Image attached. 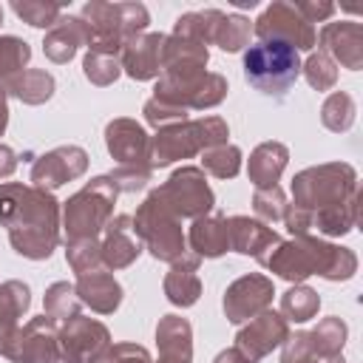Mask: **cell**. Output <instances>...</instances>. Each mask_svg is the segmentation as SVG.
Segmentation results:
<instances>
[{
	"label": "cell",
	"instance_id": "obj_42",
	"mask_svg": "<svg viewBox=\"0 0 363 363\" xmlns=\"http://www.w3.org/2000/svg\"><path fill=\"white\" fill-rule=\"evenodd\" d=\"M252 207H255V213H258L264 221H278V218H284V210H286L284 190H281L278 184H272V187H258V190H255V199H252Z\"/></svg>",
	"mask_w": 363,
	"mask_h": 363
},
{
	"label": "cell",
	"instance_id": "obj_5",
	"mask_svg": "<svg viewBox=\"0 0 363 363\" xmlns=\"http://www.w3.org/2000/svg\"><path fill=\"white\" fill-rule=\"evenodd\" d=\"M292 196H295L292 204L306 210L309 216L329 210V207H340L357 196V173L346 162L309 167L295 176Z\"/></svg>",
	"mask_w": 363,
	"mask_h": 363
},
{
	"label": "cell",
	"instance_id": "obj_30",
	"mask_svg": "<svg viewBox=\"0 0 363 363\" xmlns=\"http://www.w3.org/2000/svg\"><path fill=\"white\" fill-rule=\"evenodd\" d=\"M6 85H9V91H11L14 96H20V99L28 102V105H40V102H45V99L54 94V77L45 74V71H37V68L20 71V74L11 77Z\"/></svg>",
	"mask_w": 363,
	"mask_h": 363
},
{
	"label": "cell",
	"instance_id": "obj_3",
	"mask_svg": "<svg viewBox=\"0 0 363 363\" xmlns=\"http://www.w3.org/2000/svg\"><path fill=\"white\" fill-rule=\"evenodd\" d=\"M82 23L88 28V51L119 54L125 40L145 31L150 14L142 3H88Z\"/></svg>",
	"mask_w": 363,
	"mask_h": 363
},
{
	"label": "cell",
	"instance_id": "obj_39",
	"mask_svg": "<svg viewBox=\"0 0 363 363\" xmlns=\"http://www.w3.org/2000/svg\"><path fill=\"white\" fill-rule=\"evenodd\" d=\"M301 71H303L306 82H309L312 88H318V91H329V88L337 82V68H335V62H332L323 51L309 54V60L301 65Z\"/></svg>",
	"mask_w": 363,
	"mask_h": 363
},
{
	"label": "cell",
	"instance_id": "obj_45",
	"mask_svg": "<svg viewBox=\"0 0 363 363\" xmlns=\"http://www.w3.org/2000/svg\"><path fill=\"white\" fill-rule=\"evenodd\" d=\"M17 167V159H14V150L0 145V176H11Z\"/></svg>",
	"mask_w": 363,
	"mask_h": 363
},
{
	"label": "cell",
	"instance_id": "obj_36",
	"mask_svg": "<svg viewBox=\"0 0 363 363\" xmlns=\"http://www.w3.org/2000/svg\"><path fill=\"white\" fill-rule=\"evenodd\" d=\"M31 60V48L20 37H0V85L9 82L23 71V65Z\"/></svg>",
	"mask_w": 363,
	"mask_h": 363
},
{
	"label": "cell",
	"instance_id": "obj_40",
	"mask_svg": "<svg viewBox=\"0 0 363 363\" xmlns=\"http://www.w3.org/2000/svg\"><path fill=\"white\" fill-rule=\"evenodd\" d=\"M68 264L74 267V272L85 275V272H94L102 261V250L96 244V238H79V241H68Z\"/></svg>",
	"mask_w": 363,
	"mask_h": 363
},
{
	"label": "cell",
	"instance_id": "obj_19",
	"mask_svg": "<svg viewBox=\"0 0 363 363\" xmlns=\"http://www.w3.org/2000/svg\"><path fill=\"white\" fill-rule=\"evenodd\" d=\"M162 34H136L119 51V68L133 79H153L162 71Z\"/></svg>",
	"mask_w": 363,
	"mask_h": 363
},
{
	"label": "cell",
	"instance_id": "obj_8",
	"mask_svg": "<svg viewBox=\"0 0 363 363\" xmlns=\"http://www.w3.org/2000/svg\"><path fill=\"white\" fill-rule=\"evenodd\" d=\"M133 233L145 241V247L153 252V258L162 261H179L184 252V235L179 227V218L164 207L159 193H150L145 204L136 210Z\"/></svg>",
	"mask_w": 363,
	"mask_h": 363
},
{
	"label": "cell",
	"instance_id": "obj_33",
	"mask_svg": "<svg viewBox=\"0 0 363 363\" xmlns=\"http://www.w3.org/2000/svg\"><path fill=\"white\" fill-rule=\"evenodd\" d=\"M318 306H320L318 292L309 289V286H301V284H295V286H292L289 292H284V298H281V312H284V318H289V320H295V323H303V320L315 318V315H318Z\"/></svg>",
	"mask_w": 363,
	"mask_h": 363
},
{
	"label": "cell",
	"instance_id": "obj_44",
	"mask_svg": "<svg viewBox=\"0 0 363 363\" xmlns=\"http://www.w3.org/2000/svg\"><path fill=\"white\" fill-rule=\"evenodd\" d=\"M295 11L312 26V23H320V20H329L335 14V3H315V0H301V3H292Z\"/></svg>",
	"mask_w": 363,
	"mask_h": 363
},
{
	"label": "cell",
	"instance_id": "obj_22",
	"mask_svg": "<svg viewBox=\"0 0 363 363\" xmlns=\"http://www.w3.org/2000/svg\"><path fill=\"white\" fill-rule=\"evenodd\" d=\"M79 45H88V28H85L82 17H60L43 43L45 57L54 62H68Z\"/></svg>",
	"mask_w": 363,
	"mask_h": 363
},
{
	"label": "cell",
	"instance_id": "obj_43",
	"mask_svg": "<svg viewBox=\"0 0 363 363\" xmlns=\"http://www.w3.org/2000/svg\"><path fill=\"white\" fill-rule=\"evenodd\" d=\"M91 363H150V354H147L142 346L122 343V346H108V349L99 352Z\"/></svg>",
	"mask_w": 363,
	"mask_h": 363
},
{
	"label": "cell",
	"instance_id": "obj_47",
	"mask_svg": "<svg viewBox=\"0 0 363 363\" xmlns=\"http://www.w3.org/2000/svg\"><path fill=\"white\" fill-rule=\"evenodd\" d=\"M6 119H9V108H6V91L0 85V133L6 130Z\"/></svg>",
	"mask_w": 363,
	"mask_h": 363
},
{
	"label": "cell",
	"instance_id": "obj_34",
	"mask_svg": "<svg viewBox=\"0 0 363 363\" xmlns=\"http://www.w3.org/2000/svg\"><path fill=\"white\" fill-rule=\"evenodd\" d=\"M250 31H252L250 17H244V14H224L213 43L218 48H224V51H241L250 43Z\"/></svg>",
	"mask_w": 363,
	"mask_h": 363
},
{
	"label": "cell",
	"instance_id": "obj_15",
	"mask_svg": "<svg viewBox=\"0 0 363 363\" xmlns=\"http://www.w3.org/2000/svg\"><path fill=\"white\" fill-rule=\"evenodd\" d=\"M272 281L264 275H244L238 278L227 295H224V312L233 323L250 320L252 315H261L272 301Z\"/></svg>",
	"mask_w": 363,
	"mask_h": 363
},
{
	"label": "cell",
	"instance_id": "obj_14",
	"mask_svg": "<svg viewBox=\"0 0 363 363\" xmlns=\"http://www.w3.org/2000/svg\"><path fill=\"white\" fill-rule=\"evenodd\" d=\"M323 54L332 62H340L349 71L363 68V26L354 20H340V23H326L318 34Z\"/></svg>",
	"mask_w": 363,
	"mask_h": 363
},
{
	"label": "cell",
	"instance_id": "obj_46",
	"mask_svg": "<svg viewBox=\"0 0 363 363\" xmlns=\"http://www.w3.org/2000/svg\"><path fill=\"white\" fill-rule=\"evenodd\" d=\"M216 363H250L238 349H227V352H221L218 357H216Z\"/></svg>",
	"mask_w": 363,
	"mask_h": 363
},
{
	"label": "cell",
	"instance_id": "obj_11",
	"mask_svg": "<svg viewBox=\"0 0 363 363\" xmlns=\"http://www.w3.org/2000/svg\"><path fill=\"white\" fill-rule=\"evenodd\" d=\"M14 363H60V335L51 318H34L26 329H17L9 352Z\"/></svg>",
	"mask_w": 363,
	"mask_h": 363
},
{
	"label": "cell",
	"instance_id": "obj_4",
	"mask_svg": "<svg viewBox=\"0 0 363 363\" xmlns=\"http://www.w3.org/2000/svg\"><path fill=\"white\" fill-rule=\"evenodd\" d=\"M244 77L264 96H286L301 77V54L289 43L258 40L244 51Z\"/></svg>",
	"mask_w": 363,
	"mask_h": 363
},
{
	"label": "cell",
	"instance_id": "obj_17",
	"mask_svg": "<svg viewBox=\"0 0 363 363\" xmlns=\"http://www.w3.org/2000/svg\"><path fill=\"white\" fill-rule=\"evenodd\" d=\"M108 150L122 167H150V139L133 119H116L105 128Z\"/></svg>",
	"mask_w": 363,
	"mask_h": 363
},
{
	"label": "cell",
	"instance_id": "obj_1",
	"mask_svg": "<svg viewBox=\"0 0 363 363\" xmlns=\"http://www.w3.org/2000/svg\"><path fill=\"white\" fill-rule=\"evenodd\" d=\"M57 201L43 187L0 184V224L9 227L11 244L26 258H48L57 247Z\"/></svg>",
	"mask_w": 363,
	"mask_h": 363
},
{
	"label": "cell",
	"instance_id": "obj_35",
	"mask_svg": "<svg viewBox=\"0 0 363 363\" xmlns=\"http://www.w3.org/2000/svg\"><path fill=\"white\" fill-rule=\"evenodd\" d=\"M14 14L23 17L34 28H51L62 17V3H45V0H14L11 3Z\"/></svg>",
	"mask_w": 363,
	"mask_h": 363
},
{
	"label": "cell",
	"instance_id": "obj_32",
	"mask_svg": "<svg viewBox=\"0 0 363 363\" xmlns=\"http://www.w3.org/2000/svg\"><path fill=\"white\" fill-rule=\"evenodd\" d=\"M354 113H357V105H354V99H352L346 91L329 94L326 102H323V108H320L323 125H326L329 130H335V133L349 130V128L354 125Z\"/></svg>",
	"mask_w": 363,
	"mask_h": 363
},
{
	"label": "cell",
	"instance_id": "obj_7",
	"mask_svg": "<svg viewBox=\"0 0 363 363\" xmlns=\"http://www.w3.org/2000/svg\"><path fill=\"white\" fill-rule=\"evenodd\" d=\"M116 187L111 176H99L91 184H85L74 199L65 204V233L68 241L79 238H96V233L108 224L116 201Z\"/></svg>",
	"mask_w": 363,
	"mask_h": 363
},
{
	"label": "cell",
	"instance_id": "obj_37",
	"mask_svg": "<svg viewBox=\"0 0 363 363\" xmlns=\"http://www.w3.org/2000/svg\"><path fill=\"white\" fill-rule=\"evenodd\" d=\"M201 164L207 173H213L218 179H233L241 170V150L235 145H216L204 153Z\"/></svg>",
	"mask_w": 363,
	"mask_h": 363
},
{
	"label": "cell",
	"instance_id": "obj_23",
	"mask_svg": "<svg viewBox=\"0 0 363 363\" xmlns=\"http://www.w3.org/2000/svg\"><path fill=\"white\" fill-rule=\"evenodd\" d=\"M79 295L82 303H88L94 312H113L122 301V286L113 281L111 272H102V269H94V272H85L79 275V284L74 289Z\"/></svg>",
	"mask_w": 363,
	"mask_h": 363
},
{
	"label": "cell",
	"instance_id": "obj_6",
	"mask_svg": "<svg viewBox=\"0 0 363 363\" xmlns=\"http://www.w3.org/2000/svg\"><path fill=\"white\" fill-rule=\"evenodd\" d=\"M227 125L218 116H207L199 122H176L170 128H162L150 142V164H170L176 159H187L199 150H210L216 145H224Z\"/></svg>",
	"mask_w": 363,
	"mask_h": 363
},
{
	"label": "cell",
	"instance_id": "obj_10",
	"mask_svg": "<svg viewBox=\"0 0 363 363\" xmlns=\"http://www.w3.org/2000/svg\"><path fill=\"white\" fill-rule=\"evenodd\" d=\"M252 31L258 34V40L289 43L295 51H312L318 43L315 28L295 11L292 3H269L252 23Z\"/></svg>",
	"mask_w": 363,
	"mask_h": 363
},
{
	"label": "cell",
	"instance_id": "obj_48",
	"mask_svg": "<svg viewBox=\"0 0 363 363\" xmlns=\"http://www.w3.org/2000/svg\"><path fill=\"white\" fill-rule=\"evenodd\" d=\"M0 23H3V9H0Z\"/></svg>",
	"mask_w": 363,
	"mask_h": 363
},
{
	"label": "cell",
	"instance_id": "obj_18",
	"mask_svg": "<svg viewBox=\"0 0 363 363\" xmlns=\"http://www.w3.org/2000/svg\"><path fill=\"white\" fill-rule=\"evenodd\" d=\"M85 164H88V156L82 147L77 145H68V147H57L45 156H40L31 167V182L37 187H60L77 176L85 173Z\"/></svg>",
	"mask_w": 363,
	"mask_h": 363
},
{
	"label": "cell",
	"instance_id": "obj_21",
	"mask_svg": "<svg viewBox=\"0 0 363 363\" xmlns=\"http://www.w3.org/2000/svg\"><path fill=\"white\" fill-rule=\"evenodd\" d=\"M133 221L128 216H116L113 221H108L105 227V241H102V261L111 267V269H122L128 267L136 255H139V238L130 227Z\"/></svg>",
	"mask_w": 363,
	"mask_h": 363
},
{
	"label": "cell",
	"instance_id": "obj_41",
	"mask_svg": "<svg viewBox=\"0 0 363 363\" xmlns=\"http://www.w3.org/2000/svg\"><path fill=\"white\" fill-rule=\"evenodd\" d=\"M82 71L94 85H108L119 77V57L116 54H102V51H88V57L82 62Z\"/></svg>",
	"mask_w": 363,
	"mask_h": 363
},
{
	"label": "cell",
	"instance_id": "obj_31",
	"mask_svg": "<svg viewBox=\"0 0 363 363\" xmlns=\"http://www.w3.org/2000/svg\"><path fill=\"white\" fill-rule=\"evenodd\" d=\"M309 343L312 352L318 357H335L343 354V343H346V323L340 318H326L320 320L312 332H309Z\"/></svg>",
	"mask_w": 363,
	"mask_h": 363
},
{
	"label": "cell",
	"instance_id": "obj_24",
	"mask_svg": "<svg viewBox=\"0 0 363 363\" xmlns=\"http://www.w3.org/2000/svg\"><path fill=\"white\" fill-rule=\"evenodd\" d=\"M156 343H159V363H190L193 357L190 323L179 315L162 318L156 329Z\"/></svg>",
	"mask_w": 363,
	"mask_h": 363
},
{
	"label": "cell",
	"instance_id": "obj_2",
	"mask_svg": "<svg viewBox=\"0 0 363 363\" xmlns=\"http://www.w3.org/2000/svg\"><path fill=\"white\" fill-rule=\"evenodd\" d=\"M264 267L295 284L309 275H320L326 281H349L357 272V255L349 247H335L312 235H295L292 241H281L278 250L264 258Z\"/></svg>",
	"mask_w": 363,
	"mask_h": 363
},
{
	"label": "cell",
	"instance_id": "obj_12",
	"mask_svg": "<svg viewBox=\"0 0 363 363\" xmlns=\"http://www.w3.org/2000/svg\"><path fill=\"white\" fill-rule=\"evenodd\" d=\"M227 94V82L224 77L218 74H204L193 82H170V79H159L156 82V99L167 102V105H176L182 111L187 108H213L224 99Z\"/></svg>",
	"mask_w": 363,
	"mask_h": 363
},
{
	"label": "cell",
	"instance_id": "obj_13",
	"mask_svg": "<svg viewBox=\"0 0 363 363\" xmlns=\"http://www.w3.org/2000/svg\"><path fill=\"white\" fill-rule=\"evenodd\" d=\"M108 349V329L88 318H71L60 332V363H91Z\"/></svg>",
	"mask_w": 363,
	"mask_h": 363
},
{
	"label": "cell",
	"instance_id": "obj_29",
	"mask_svg": "<svg viewBox=\"0 0 363 363\" xmlns=\"http://www.w3.org/2000/svg\"><path fill=\"white\" fill-rule=\"evenodd\" d=\"M221 11L218 9H204V11H187L176 20V28H173V37H184V40H193V43H213L216 40V31H218V23H221Z\"/></svg>",
	"mask_w": 363,
	"mask_h": 363
},
{
	"label": "cell",
	"instance_id": "obj_28",
	"mask_svg": "<svg viewBox=\"0 0 363 363\" xmlns=\"http://www.w3.org/2000/svg\"><path fill=\"white\" fill-rule=\"evenodd\" d=\"M190 244L199 255L216 258L221 252H227L230 241H227V221L221 216H201L196 218V224L190 227Z\"/></svg>",
	"mask_w": 363,
	"mask_h": 363
},
{
	"label": "cell",
	"instance_id": "obj_25",
	"mask_svg": "<svg viewBox=\"0 0 363 363\" xmlns=\"http://www.w3.org/2000/svg\"><path fill=\"white\" fill-rule=\"evenodd\" d=\"M28 286L20 281H6L0 286V354L9 352L17 335V318L28 309Z\"/></svg>",
	"mask_w": 363,
	"mask_h": 363
},
{
	"label": "cell",
	"instance_id": "obj_16",
	"mask_svg": "<svg viewBox=\"0 0 363 363\" xmlns=\"http://www.w3.org/2000/svg\"><path fill=\"white\" fill-rule=\"evenodd\" d=\"M289 337V329H286V320L269 309H264L247 329L238 332V343L235 349L250 360V363H258L264 354H269L275 346H281L284 340Z\"/></svg>",
	"mask_w": 363,
	"mask_h": 363
},
{
	"label": "cell",
	"instance_id": "obj_38",
	"mask_svg": "<svg viewBox=\"0 0 363 363\" xmlns=\"http://www.w3.org/2000/svg\"><path fill=\"white\" fill-rule=\"evenodd\" d=\"M77 309H79V298L74 295V286H68L62 281L48 286V292H45V318L71 320V318H77Z\"/></svg>",
	"mask_w": 363,
	"mask_h": 363
},
{
	"label": "cell",
	"instance_id": "obj_26",
	"mask_svg": "<svg viewBox=\"0 0 363 363\" xmlns=\"http://www.w3.org/2000/svg\"><path fill=\"white\" fill-rule=\"evenodd\" d=\"M199 269V258H182L173 261V269L164 278V292L176 306H190L199 301L201 295V281L196 275Z\"/></svg>",
	"mask_w": 363,
	"mask_h": 363
},
{
	"label": "cell",
	"instance_id": "obj_27",
	"mask_svg": "<svg viewBox=\"0 0 363 363\" xmlns=\"http://www.w3.org/2000/svg\"><path fill=\"white\" fill-rule=\"evenodd\" d=\"M286 147L281 142H264L250 156V179L255 187H272L286 167Z\"/></svg>",
	"mask_w": 363,
	"mask_h": 363
},
{
	"label": "cell",
	"instance_id": "obj_20",
	"mask_svg": "<svg viewBox=\"0 0 363 363\" xmlns=\"http://www.w3.org/2000/svg\"><path fill=\"white\" fill-rule=\"evenodd\" d=\"M227 241L235 252H244V255H255L261 264L264 258L272 252V247L281 244L278 233L269 230L267 224L255 221V218H247V216H233L227 218Z\"/></svg>",
	"mask_w": 363,
	"mask_h": 363
},
{
	"label": "cell",
	"instance_id": "obj_9",
	"mask_svg": "<svg viewBox=\"0 0 363 363\" xmlns=\"http://www.w3.org/2000/svg\"><path fill=\"white\" fill-rule=\"evenodd\" d=\"M159 199L164 207L179 218H201L213 207V193L204 182V173L199 167H182L176 170L159 190Z\"/></svg>",
	"mask_w": 363,
	"mask_h": 363
}]
</instances>
